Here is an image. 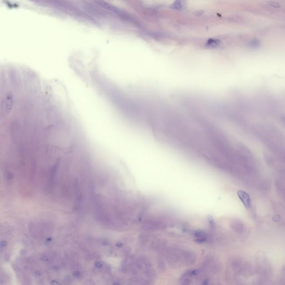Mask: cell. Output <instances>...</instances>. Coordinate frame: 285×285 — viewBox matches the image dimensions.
<instances>
[{
    "instance_id": "obj_1",
    "label": "cell",
    "mask_w": 285,
    "mask_h": 285,
    "mask_svg": "<svg viewBox=\"0 0 285 285\" xmlns=\"http://www.w3.org/2000/svg\"><path fill=\"white\" fill-rule=\"evenodd\" d=\"M95 4H96L99 6H100L101 8H104L107 10L109 11L113 12L118 15H119L120 16H124L125 14L124 12L117 7L113 6L112 5L109 4L106 1L104 0H93Z\"/></svg>"
},
{
    "instance_id": "obj_2",
    "label": "cell",
    "mask_w": 285,
    "mask_h": 285,
    "mask_svg": "<svg viewBox=\"0 0 285 285\" xmlns=\"http://www.w3.org/2000/svg\"><path fill=\"white\" fill-rule=\"evenodd\" d=\"M237 194L244 206L246 208H249L251 206V199L248 194L244 190H238Z\"/></svg>"
},
{
    "instance_id": "obj_3",
    "label": "cell",
    "mask_w": 285,
    "mask_h": 285,
    "mask_svg": "<svg viewBox=\"0 0 285 285\" xmlns=\"http://www.w3.org/2000/svg\"><path fill=\"white\" fill-rule=\"evenodd\" d=\"M220 44V40L218 39H209L207 42V45L211 48H216Z\"/></svg>"
},
{
    "instance_id": "obj_4",
    "label": "cell",
    "mask_w": 285,
    "mask_h": 285,
    "mask_svg": "<svg viewBox=\"0 0 285 285\" xmlns=\"http://www.w3.org/2000/svg\"><path fill=\"white\" fill-rule=\"evenodd\" d=\"M184 3H183V0H176L175 2L171 6V7L174 9H177V10H180L182 8L183 6Z\"/></svg>"
},
{
    "instance_id": "obj_5",
    "label": "cell",
    "mask_w": 285,
    "mask_h": 285,
    "mask_svg": "<svg viewBox=\"0 0 285 285\" xmlns=\"http://www.w3.org/2000/svg\"><path fill=\"white\" fill-rule=\"evenodd\" d=\"M218 127H216V128L215 129H214V131H213V134L214 135H213V136L214 138V137H215V135H216V132H217V129H218ZM213 141H214V140H213ZM211 145H213V146H214V147H216V146H215V145H214V144H211ZM217 148H218V147H217ZM218 148V149H217V150H221V151H222V152H224V153H228V154H229L231 155H232V156H233V157H235V156H234V155H233L231 154V153H228V152H226V151H225V150H223V149H222L219 148Z\"/></svg>"
},
{
    "instance_id": "obj_6",
    "label": "cell",
    "mask_w": 285,
    "mask_h": 285,
    "mask_svg": "<svg viewBox=\"0 0 285 285\" xmlns=\"http://www.w3.org/2000/svg\"><path fill=\"white\" fill-rule=\"evenodd\" d=\"M204 12L203 11H197L195 13V15H196L197 16H200L202 14H203Z\"/></svg>"
}]
</instances>
